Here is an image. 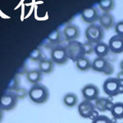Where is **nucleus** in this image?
I'll return each instance as SVG.
<instances>
[{
  "label": "nucleus",
  "instance_id": "nucleus-1",
  "mask_svg": "<svg viewBox=\"0 0 123 123\" xmlns=\"http://www.w3.org/2000/svg\"><path fill=\"white\" fill-rule=\"evenodd\" d=\"M28 96L35 104H43L49 99V91L47 87L42 84L33 85L28 91Z\"/></svg>",
  "mask_w": 123,
  "mask_h": 123
},
{
  "label": "nucleus",
  "instance_id": "nucleus-2",
  "mask_svg": "<svg viewBox=\"0 0 123 123\" xmlns=\"http://www.w3.org/2000/svg\"><path fill=\"white\" fill-rule=\"evenodd\" d=\"M66 50L68 58L75 62L81 57L85 56L84 44L83 43L79 42L77 40H72L68 42L66 46Z\"/></svg>",
  "mask_w": 123,
  "mask_h": 123
},
{
  "label": "nucleus",
  "instance_id": "nucleus-3",
  "mask_svg": "<svg viewBox=\"0 0 123 123\" xmlns=\"http://www.w3.org/2000/svg\"><path fill=\"white\" fill-rule=\"evenodd\" d=\"M85 37L87 39V41L94 44L102 42L104 37V28L100 25L91 24L85 30Z\"/></svg>",
  "mask_w": 123,
  "mask_h": 123
},
{
  "label": "nucleus",
  "instance_id": "nucleus-4",
  "mask_svg": "<svg viewBox=\"0 0 123 123\" xmlns=\"http://www.w3.org/2000/svg\"><path fill=\"white\" fill-rule=\"evenodd\" d=\"M91 68L98 72H103L105 75H111L113 73V67L109 62L105 59L104 57H97L92 62Z\"/></svg>",
  "mask_w": 123,
  "mask_h": 123
},
{
  "label": "nucleus",
  "instance_id": "nucleus-5",
  "mask_svg": "<svg viewBox=\"0 0 123 123\" xmlns=\"http://www.w3.org/2000/svg\"><path fill=\"white\" fill-rule=\"evenodd\" d=\"M18 98L14 92H7L0 98V108L2 110L9 111L13 109L17 104Z\"/></svg>",
  "mask_w": 123,
  "mask_h": 123
},
{
  "label": "nucleus",
  "instance_id": "nucleus-6",
  "mask_svg": "<svg viewBox=\"0 0 123 123\" xmlns=\"http://www.w3.org/2000/svg\"><path fill=\"white\" fill-rule=\"evenodd\" d=\"M121 85H122V82H120L117 78L110 77L104 81L103 89L105 94L111 97H113L119 94V88Z\"/></svg>",
  "mask_w": 123,
  "mask_h": 123
},
{
  "label": "nucleus",
  "instance_id": "nucleus-7",
  "mask_svg": "<svg viewBox=\"0 0 123 123\" xmlns=\"http://www.w3.org/2000/svg\"><path fill=\"white\" fill-rule=\"evenodd\" d=\"M96 107L91 101L84 100L79 104L78 112L83 118H92L96 113Z\"/></svg>",
  "mask_w": 123,
  "mask_h": 123
},
{
  "label": "nucleus",
  "instance_id": "nucleus-8",
  "mask_svg": "<svg viewBox=\"0 0 123 123\" xmlns=\"http://www.w3.org/2000/svg\"><path fill=\"white\" fill-rule=\"evenodd\" d=\"M66 47L57 46L51 50V60L57 64H64L68 60Z\"/></svg>",
  "mask_w": 123,
  "mask_h": 123
},
{
  "label": "nucleus",
  "instance_id": "nucleus-9",
  "mask_svg": "<svg viewBox=\"0 0 123 123\" xmlns=\"http://www.w3.org/2000/svg\"><path fill=\"white\" fill-rule=\"evenodd\" d=\"M81 93L84 97L85 100L96 101L99 95V89L97 85L94 84H88L85 85L81 90Z\"/></svg>",
  "mask_w": 123,
  "mask_h": 123
},
{
  "label": "nucleus",
  "instance_id": "nucleus-10",
  "mask_svg": "<svg viewBox=\"0 0 123 123\" xmlns=\"http://www.w3.org/2000/svg\"><path fill=\"white\" fill-rule=\"evenodd\" d=\"M98 12L95 7H87L81 12V18L83 21L89 24H94L95 21H98Z\"/></svg>",
  "mask_w": 123,
  "mask_h": 123
},
{
  "label": "nucleus",
  "instance_id": "nucleus-11",
  "mask_svg": "<svg viewBox=\"0 0 123 123\" xmlns=\"http://www.w3.org/2000/svg\"><path fill=\"white\" fill-rule=\"evenodd\" d=\"M108 47L113 53H121L123 52V37L120 35H113L108 41Z\"/></svg>",
  "mask_w": 123,
  "mask_h": 123
},
{
  "label": "nucleus",
  "instance_id": "nucleus-12",
  "mask_svg": "<svg viewBox=\"0 0 123 123\" xmlns=\"http://www.w3.org/2000/svg\"><path fill=\"white\" fill-rule=\"evenodd\" d=\"M63 35L68 42L76 40L80 35V29L75 25H68L63 30Z\"/></svg>",
  "mask_w": 123,
  "mask_h": 123
},
{
  "label": "nucleus",
  "instance_id": "nucleus-13",
  "mask_svg": "<svg viewBox=\"0 0 123 123\" xmlns=\"http://www.w3.org/2000/svg\"><path fill=\"white\" fill-rule=\"evenodd\" d=\"M99 25L104 30H110L112 27L114 26L115 19L114 17L109 12H104L98 17Z\"/></svg>",
  "mask_w": 123,
  "mask_h": 123
},
{
  "label": "nucleus",
  "instance_id": "nucleus-14",
  "mask_svg": "<svg viewBox=\"0 0 123 123\" xmlns=\"http://www.w3.org/2000/svg\"><path fill=\"white\" fill-rule=\"evenodd\" d=\"M26 80L33 85L39 84V82L42 80V72L39 69H33L26 73Z\"/></svg>",
  "mask_w": 123,
  "mask_h": 123
},
{
  "label": "nucleus",
  "instance_id": "nucleus-15",
  "mask_svg": "<svg viewBox=\"0 0 123 123\" xmlns=\"http://www.w3.org/2000/svg\"><path fill=\"white\" fill-rule=\"evenodd\" d=\"M109 47L108 44L104 42H99L96 44H94V53L97 55L98 57H104L108 54Z\"/></svg>",
  "mask_w": 123,
  "mask_h": 123
},
{
  "label": "nucleus",
  "instance_id": "nucleus-16",
  "mask_svg": "<svg viewBox=\"0 0 123 123\" xmlns=\"http://www.w3.org/2000/svg\"><path fill=\"white\" fill-rule=\"evenodd\" d=\"M39 70L45 74L52 72L53 70V62L49 59H41L39 63Z\"/></svg>",
  "mask_w": 123,
  "mask_h": 123
},
{
  "label": "nucleus",
  "instance_id": "nucleus-17",
  "mask_svg": "<svg viewBox=\"0 0 123 123\" xmlns=\"http://www.w3.org/2000/svg\"><path fill=\"white\" fill-rule=\"evenodd\" d=\"M112 116L116 119H123V103L117 102L112 104L110 109Z\"/></svg>",
  "mask_w": 123,
  "mask_h": 123
},
{
  "label": "nucleus",
  "instance_id": "nucleus-18",
  "mask_svg": "<svg viewBox=\"0 0 123 123\" xmlns=\"http://www.w3.org/2000/svg\"><path fill=\"white\" fill-rule=\"evenodd\" d=\"M63 103L68 108H73L78 103V97L74 93H68L63 97Z\"/></svg>",
  "mask_w": 123,
  "mask_h": 123
},
{
  "label": "nucleus",
  "instance_id": "nucleus-19",
  "mask_svg": "<svg viewBox=\"0 0 123 123\" xmlns=\"http://www.w3.org/2000/svg\"><path fill=\"white\" fill-rule=\"evenodd\" d=\"M76 67L79 69L80 71H85L89 70L90 68H91V65H92V62L90 61V59L86 57H83L80 58L79 60H77L76 62Z\"/></svg>",
  "mask_w": 123,
  "mask_h": 123
},
{
  "label": "nucleus",
  "instance_id": "nucleus-20",
  "mask_svg": "<svg viewBox=\"0 0 123 123\" xmlns=\"http://www.w3.org/2000/svg\"><path fill=\"white\" fill-rule=\"evenodd\" d=\"M98 5L104 12H109L114 8L115 3L114 0H100Z\"/></svg>",
  "mask_w": 123,
  "mask_h": 123
},
{
  "label": "nucleus",
  "instance_id": "nucleus-21",
  "mask_svg": "<svg viewBox=\"0 0 123 123\" xmlns=\"http://www.w3.org/2000/svg\"><path fill=\"white\" fill-rule=\"evenodd\" d=\"M48 39L52 43H58L62 40V35L61 33L58 30H55L53 31L50 35L48 36Z\"/></svg>",
  "mask_w": 123,
  "mask_h": 123
},
{
  "label": "nucleus",
  "instance_id": "nucleus-22",
  "mask_svg": "<svg viewBox=\"0 0 123 123\" xmlns=\"http://www.w3.org/2000/svg\"><path fill=\"white\" fill-rule=\"evenodd\" d=\"M29 57L32 61H40L42 59V51H41V49H39V48L35 49L32 52L30 53Z\"/></svg>",
  "mask_w": 123,
  "mask_h": 123
},
{
  "label": "nucleus",
  "instance_id": "nucleus-23",
  "mask_svg": "<svg viewBox=\"0 0 123 123\" xmlns=\"http://www.w3.org/2000/svg\"><path fill=\"white\" fill-rule=\"evenodd\" d=\"M92 123H112V120L105 115H98L92 120Z\"/></svg>",
  "mask_w": 123,
  "mask_h": 123
},
{
  "label": "nucleus",
  "instance_id": "nucleus-24",
  "mask_svg": "<svg viewBox=\"0 0 123 123\" xmlns=\"http://www.w3.org/2000/svg\"><path fill=\"white\" fill-rule=\"evenodd\" d=\"M84 44V49H85V55L86 54H91L92 53H94V44L89 41L85 43H83Z\"/></svg>",
  "mask_w": 123,
  "mask_h": 123
},
{
  "label": "nucleus",
  "instance_id": "nucleus-25",
  "mask_svg": "<svg viewBox=\"0 0 123 123\" xmlns=\"http://www.w3.org/2000/svg\"><path fill=\"white\" fill-rule=\"evenodd\" d=\"M17 89H18V80L15 77V78L12 79V80H10V82L8 83L7 90L15 91Z\"/></svg>",
  "mask_w": 123,
  "mask_h": 123
},
{
  "label": "nucleus",
  "instance_id": "nucleus-26",
  "mask_svg": "<svg viewBox=\"0 0 123 123\" xmlns=\"http://www.w3.org/2000/svg\"><path fill=\"white\" fill-rule=\"evenodd\" d=\"M114 29H115V32H116L117 35L123 37V21H118V22L115 25Z\"/></svg>",
  "mask_w": 123,
  "mask_h": 123
},
{
  "label": "nucleus",
  "instance_id": "nucleus-27",
  "mask_svg": "<svg viewBox=\"0 0 123 123\" xmlns=\"http://www.w3.org/2000/svg\"><path fill=\"white\" fill-rule=\"evenodd\" d=\"M13 92L15 93L18 98H22L26 94H28V92H27V91L25 90V89H24V88H18L15 91H13Z\"/></svg>",
  "mask_w": 123,
  "mask_h": 123
},
{
  "label": "nucleus",
  "instance_id": "nucleus-28",
  "mask_svg": "<svg viewBox=\"0 0 123 123\" xmlns=\"http://www.w3.org/2000/svg\"><path fill=\"white\" fill-rule=\"evenodd\" d=\"M117 80L120 81V82L123 83V71H119V72L117 73V77H116Z\"/></svg>",
  "mask_w": 123,
  "mask_h": 123
},
{
  "label": "nucleus",
  "instance_id": "nucleus-29",
  "mask_svg": "<svg viewBox=\"0 0 123 123\" xmlns=\"http://www.w3.org/2000/svg\"><path fill=\"white\" fill-rule=\"evenodd\" d=\"M0 16H1L2 17H3V18H7V19H9L10 17H8V16H6L4 13L3 12L1 11V10H0Z\"/></svg>",
  "mask_w": 123,
  "mask_h": 123
},
{
  "label": "nucleus",
  "instance_id": "nucleus-30",
  "mask_svg": "<svg viewBox=\"0 0 123 123\" xmlns=\"http://www.w3.org/2000/svg\"><path fill=\"white\" fill-rule=\"evenodd\" d=\"M123 94V83H122L120 88H119V94Z\"/></svg>",
  "mask_w": 123,
  "mask_h": 123
},
{
  "label": "nucleus",
  "instance_id": "nucleus-31",
  "mask_svg": "<svg viewBox=\"0 0 123 123\" xmlns=\"http://www.w3.org/2000/svg\"><path fill=\"white\" fill-rule=\"evenodd\" d=\"M119 66H120L121 71H123V60H122V61L120 62V64H119Z\"/></svg>",
  "mask_w": 123,
  "mask_h": 123
},
{
  "label": "nucleus",
  "instance_id": "nucleus-32",
  "mask_svg": "<svg viewBox=\"0 0 123 123\" xmlns=\"http://www.w3.org/2000/svg\"><path fill=\"white\" fill-rule=\"evenodd\" d=\"M2 110V109H1ZM0 110V121L2 120V118H3V112H2V111Z\"/></svg>",
  "mask_w": 123,
  "mask_h": 123
}]
</instances>
